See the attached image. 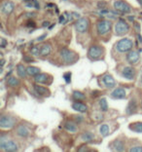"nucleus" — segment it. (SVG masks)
<instances>
[{"mask_svg": "<svg viewBox=\"0 0 142 152\" xmlns=\"http://www.w3.org/2000/svg\"><path fill=\"white\" fill-rule=\"evenodd\" d=\"M134 26H135V27H136L137 29H140V26L138 25V23H134Z\"/></svg>", "mask_w": 142, "mask_h": 152, "instance_id": "obj_42", "label": "nucleus"}, {"mask_svg": "<svg viewBox=\"0 0 142 152\" xmlns=\"http://www.w3.org/2000/svg\"><path fill=\"white\" fill-rule=\"evenodd\" d=\"M45 37H47V33H44L43 35H41V36L38 37L37 38V41H38V42H41V41H43L45 39Z\"/></svg>", "mask_w": 142, "mask_h": 152, "instance_id": "obj_35", "label": "nucleus"}, {"mask_svg": "<svg viewBox=\"0 0 142 152\" xmlns=\"http://www.w3.org/2000/svg\"><path fill=\"white\" fill-rule=\"evenodd\" d=\"M133 47V40L129 39V38H123V39L119 40L116 44L117 50L121 52V53H126V52H130Z\"/></svg>", "mask_w": 142, "mask_h": 152, "instance_id": "obj_1", "label": "nucleus"}, {"mask_svg": "<svg viewBox=\"0 0 142 152\" xmlns=\"http://www.w3.org/2000/svg\"><path fill=\"white\" fill-rule=\"evenodd\" d=\"M60 55L61 58L63 60L65 63H72L76 60V55L74 52H72L70 50L66 49V48H63L61 49L60 52Z\"/></svg>", "mask_w": 142, "mask_h": 152, "instance_id": "obj_8", "label": "nucleus"}, {"mask_svg": "<svg viewBox=\"0 0 142 152\" xmlns=\"http://www.w3.org/2000/svg\"><path fill=\"white\" fill-rule=\"evenodd\" d=\"M110 146H111V148L113 150H116V151H124L125 150L124 142L122 140H114L113 142L110 144Z\"/></svg>", "mask_w": 142, "mask_h": 152, "instance_id": "obj_16", "label": "nucleus"}, {"mask_svg": "<svg viewBox=\"0 0 142 152\" xmlns=\"http://www.w3.org/2000/svg\"><path fill=\"white\" fill-rule=\"evenodd\" d=\"M30 53H31V55H33V56H39V55H40V49H39V47H38V46L31 47Z\"/></svg>", "mask_w": 142, "mask_h": 152, "instance_id": "obj_31", "label": "nucleus"}, {"mask_svg": "<svg viewBox=\"0 0 142 152\" xmlns=\"http://www.w3.org/2000/svg\"><path fill=\"white\" fill-rule=\"evenodd\" d=\"M6 45H7V41H6V39L5 38H1V48H5L6 47Z\"/></svg>", "mask_w": 142, "mask_h": 152, "instance_id": "obj_36", "label": "nucleus"}, {"mask_svg": "<svg viewBox=\"0 0 142 152\" xmlns=\"http://www.w3.org/2000/svg\"><path fill=\"white\" fill-rule=\"evenodd\" d=\"M47 6L50 7V8H52V7H56V5H55V4H51V3H50V4H47Z\"/></svg>", "mask_w": 142, "mask_h": 152, "instance_id": "obj_43", "label": "nucleus"}, {"mask_svg": "<svg viewBox=\"0 0 142 152\" xmlns=\"http://www.w3.org/2000/svg\"><path fill=\"white\" fill-rule=\"evenodd\" d=\"M141 83H142V79H141Z\"/></svg>", "mask_w": 142, "mask_h": 152, "instance_id": "obj_48", "label": "nucleus"}, {"mask_svg": "<svg viewBox=\"0 0 142 152\" xmlns=\"http://www.w3.org/2000/svg\"><path fill=\"white\" fill-rule=\"evenodd\" d=\"M15 9V4L11 1H6L1 6V12L5 15H10Z\"/></svg>", "mask_w": 142, "mask_h": 152, "instance_id": "obj_11", "label": "nucleus"}, {"mask_svg": "<svg viewBox=\"0 0 142 152\" xmlns=\"http://www.w3.org/2000/svg\"><path fill=\"white\" fill-rule=\"evenodd\" d=\"M48 78H49V75L46 73H38L37 75L34 76V81L36 83H39V84H42V83H47Z\"/></svg>", "mask_w": 142, "mask_h": 152, "instance_id": "obj_18", "label": "nucleus"}, {"mask_svg": "<svg viewBox=\"0 0 142 152\" xmlns=\"http://www.w3.org/2000/svg\"><path fill=\"white\" fill-rule=\"evenodd\" d=\"M34 90L35 92L37 93L39 96H50V90L43 87V86H40V85H34Z\"/></svg>", "mask_w": 142, "mask_h": 152, "instance_id": "obj_15", "label": "nucleus"}, {"mask_svg": "<svg viewBox=\"0 0 142 152\" xmlns=\"http://www.w3.org/2000/svg\"><path fill=\"white\" fill-rule=\"evenodd\" d=\"M81 137L86 142H91V141H92L93 139H95V134H92L91 132H85L84 134H82Z\"/></svg>", "mask_w": 142, "mask_h": 152, "instance_id": "obj_22", "label": "nucleus"}, {"mask_svg": "<svg viewBox=\"0 0 142 152\" xmlns=\"http://www.w3.org/2000/svg\"><path fill=\"white\" fill-rule=\"evenodd\" d=\"M51 46L49 44H44L42 45V47L40 48V56L42 57H46L48 55H50L51 53Z\"/></svg>", "mask_w": 142, "mask_h": 152, "instance_id": "obj_21", "label": "nucleus"}, {"mask_svg": "<svg viewBox=\"0 0 142 152\" xmlns=\"http://www.w3.org/2000/svg\"><path fill=\"white\" fill-rule=\"evenodd\" d=\"M111 26L112 23L109 20H99L96 25V29H98L99 35H105L111 30Z\"/></svg>", "mask_w": 142, "mask_h": 152, "instance_id": "obj_3", "label": "nucleus"}, {"mask_svg": "<svg viewBox=\"0 0 142 152\" xmlns=\"http://www.w3.org/2000/svg\"><path fill=\"white\" fill-rule=\"evenodd\" d=\"M25 1H28V0H25Z\"/></svg>", "mask_w": 142, "mask_h": 152, "instance_id": "obj_47", "label": "nucleus"}, {"mask_svg": "<svg viewBox=\"0 0 142 152\" xmlns=\"http://www.w3.org/2000/svg\"><path fill=\"white\" fill-rule=\"evenodd\" d=\"M103 55V48L98 45H92L88 51V57L91 60H98Z\"/></svg>", "mask_w": 142, "mask_h": 152, "instance_id": "obj_4", "label": "nucleus"}, {"mask_svg": "<svg viewBox=\"0 0 142 152\" xmlns=\"http://www.w3.org/2000/svg\"><path fill=\"white\" fill-rule=\"evenodd\" d=\"M136 108H137V104H136L135 99H131V101L130 102V103H129V105H127V114L135 113Z\"/></svg>", "mask_w": 142, "mask_h": 152, "instance_id": "obj_20", "label": "nucleus"}, {"mask_svg": "<svg viewBox=\"0 0 142 152\" xmlns=\"http://www.w3.org/2000/svg\"><path fill=\"white\" fill-rule=\"evenodd\" d=\"M130 31V26L129 23H126L123 20H120L119 22H117L115 25V33L118 36H122L127 34Z\"/></svg>", "mask_w": 142, "mask_h": 152, "instance_id": "obj_2", "label": "nucleus"}, {"mask_svg": "<svg viewBox=\"0 0 142 152\" xmlns=\"http://www.w3.org/2000/svg\"><path fill=\"white\" fill-rule=\"evenodd\" d=\"M49 25H50V23H49V22H44V23H43V26H44V27L49 26Z\"/></svg>", "mask_w": 142, "mask_h": 152, "instance_id": "obj_41", "label": "nucleus"}, {"mask_svg": "<svg viewBox=\"0 0 142 152\" xmlns=\"http://www.w3.org/2000/svg\"><path fill=\"white\" fill-rule=\"evenodd\" d=\"M123 76L127 80H133L136 75V71L133 66H126L122 71Z\"/></svg>", "mask_w": 142, "mask_h": 152, "instance_id": "obj_10", "label": "nucleus"}, {"mask_svg": "<svg viewBox=\"0 0 142 152\" xmlns=\"http://www.w3.org/2000/svg\"><path fill=\"white\" fill-rule=\"evenodd\" d=\"M99 104H100V108H101L102 111H107V110H108V104H107V101L104 98L100 99Z\"/></svg>", "mask_w": 142, "mask_h": 152, "instance_id": "obj_30", "label": "nucleus"}, {"mask_svg": "<svg viewBox=\"0 0 142 152\" xmlns=\"http://www.w3.org/2000/svg\"><path fill=\"white\" fill-rule=\"evenodd\" d=\"M3 64H4V60H2V61H1V66H2Z\"/></svg>", "mask_w": 142, "mask_h": 152, "instance_id": "obj_45", "label": "nucleus"}, {"mask_svg": "<svg viewBox=\"0 0 142 152\" xmlns=\"http://www.w3.org/2000/svg\"><path fill=\"white\" fill-rule=\"evenodd\" d=\"M102 81H103V83H104L105 87H106V88H109V89L114 88V87H115V85H116L115 80H114V78H113L110 74H105V75H103Z\"/></svg>", "mask_w": 142, "mask_h": 152, "instance_id": "obj_13", "label": "nucleus"}, {"mask_svg": "<svg viewBox=\"0 0 142 152\" xmlns=\"http://www.w3.org/2000/svg\"><path fill=\"white\" fill-rule=\"evenodd\" d=\"M130 152H142V146H134L130 149Z\"/></svg>", "mask_w": 142, "mask_h": 152, "instance_id": "obj_33", "label": "nucleus"}, {"mask_svg": "<svg viewBox=\"0 0 142 152\" xmlns=\"http://www.w3.org/2000/svg\"><path fill=\"white\" fill-rule=\"evenodd\" d=\"M126 96V90L124 88H117L111 93V96L114 99H125Z\"/></svg>", "mask_w": 142, "mask_h": 152, "instance_id": "obj_14", "label": "nucleus"}, {"mask_svg": "<svg viewBox=\"0 0 142 152\" xmlns=\"http://www.w3.org/2000/svg\"><path fill=\"white\" fill-rule=\"evenodd\" d=\"M17 134L22 137H26L29 134V131L27 130V128L25 126L20 125L18 127V129H17Z\"/></svg>", "mask_w": 142, "mask_h": 152, "instance_id": "obj_19", "label": "nucleus"}, {"mask_svg": "<svg viewBox=\"0 0 142 152\" xmlns=\"http://www.w3.org/2000/svg\"><path fill=\"white\" fill-rule=\"evenodd\" d=\"M26 72H27V74H28V75L35 76L38 73H40V69L38 67H35V66H28L26 68Z\"/></svg>", "mask_w": 142, "mask_h": 152, "instance_id": "obj_27", "label": "nucleus"}, {"mask_svg": "<svg viewBox=\"0 0 142 152\" xmlns=\"http://www.w3.org/2000/svg\"><path fill=\"white\" fill-rule=\"evenodd\" d=\"M0 147H1L2 150L9 152L18 150V146H17V144L13 140H6L3 137H1V140H0Z\"/></svg>", "mask_w": 142, "mask_h": 152, "instance_id": "obj_6", "label": "nucleus"}, {"mask_svg": "<svg viewBox=\"0 0 142 152\" xmlns=\"http://www.w3.org/2000/svg\"><path fill=\"white\" fill-rule=\"evenodd\" d=\"M26 26H28V27H35V23L34 22H32V20H28V22H27V23H26Z\"/></svg>", "mask_w": 142, "mask_h": 152, "instance_id": "obj_38", "label": "nucleus"}, {"mask_svg": "<svg viewBox=\"0 0 142 152\" xmlns=\"http://www.w3.org/2000/svg\"><path fill=\"white\" fill-rule=\"evenodd\" d=\"M17 73H18V75L20 76V77L25 78L27 74V72H26V69L23 64H18L17 65Z\"/></svg>", "mask_w": 142, "mask_h": 152, "instance_id": "obj_23", "label": "nucleus"}, {"mask_svg": "<svg viewBox=\"0 0 142 152\" xmlns=\"http://www.w3.org/2000/svg\"><path fill=\"white\" fill-rule=\"evenodd\" d=\"M72 108H73L74 110H76V111L78 112H87L88 111V106H87L86 104H84V103L82 102H74L73 104H72Z\"/></svg>", "mask_w": 142, "mask_h": 152, "instance_id": "obj_17", "label": "nucleus"}, {"mask_svg": "<svg viewBox=\"0 0 142 152\" xmlns=\"http://www.w3.org/2000/svg\"><path fill=\"white\" fill-rule=\"evenodd\" d=\"M138 2H139V4L142 6V0H138Z\"/></svg>", "mask_w": 142, "mask_h": 152, "instance_id": "obj_46", "label": "nucleus"}, {"mask_svg": "<svg viewBox=\"0 0 142 152\" xmlns=\"http://www.w3.org/2000/svg\"><path fill=\"white\" fill-rule=\"evenodd\" d=\"M7 83H8V85L10 87H17V86L20 85V81L18 78L14 77V76H11V77L8 78V80H7Z\"/></svg>", "mask_w": 142, "mask_h": 152, "instance_id": "obj_26", "label": "nucleus"}, {"mask_svg": "<svg viewBox=\"0 0 142 152\" xmlns=\"http://www.w3.org/2000/svg\"><path fill=\"white\" fill-rule=\"evenodd\" d=\"M15 124H16V119L11 116L2 115L1 118H0V127L3 128V129L12 128Z\"/></svg>", "mask_w": 142, "mask_h": 152, "instance_id": "obj_9", "label": "nucleus"}, {"mask_svg": "<svg viewBox=\"0 0 142 152\" xmlns=\"http://www.w3.org/2000/svg\"><path fill=\"white\" fill-rule=\"evenodd\" d=\"M65 129H66L67 131H69V132H71V133H76L77 132V126H76V124L73 123V122H66L65 123Z\"/></svg>", "mask_w": 142, "mask_h": 152, "instance_id": "obj_25", "label": "nucleus"}, {"mask_svg": "<svg viewBox=\"0 0 142 152\" xmlns=\"http://www.w3.org/2000/svg\"><path fill=\"white\" fill-rule=\"evenodd\" d=\"M23 61H25L26 63H32L33 58L31 57H23Z\"/></svg>", "mask_w": 142, "mask_h": 152, "instance_id": "obj_37", "label": "nucleus"}, {"mask_svg": "<svg viewBox=\"0 0 142 152\" xmlns=\"http://www.w3.org/2000/svg\"><path fill=\"white\" fill-rule=\"evenodd\" d=\"M127 61H129L130 64H135L139 61V54L136 51H130L129 54L127 55Z\"/></svg>", "mask_w": 142, "mask_h": 152, "instance_id": "obj_12", "label": "nucleus"}, {"mask_svg": "<svg viewBox=\"0 0 142 152\" xmlns=\"http://www.w3.org/2000/svg\"><path fill=\"white\" fill-rule=\"evenodd\" d=\"M137 39L140 42V44H142V36L140 35V34H137Z\"/></svg>", "mask_w": 142, "mask_h": 152, "instance_id": "obj_40", "label": "nucleus"}, {"mask_svg": "<svg viewBox=\"0 0 142 152\" xmlns=\"http://www.w3.org/2000/svg\"><path fill=\"white\" fill-rule=\"evenodd\" d=\"M114 8L116 9V11L118 13L121 14H127L130 12V6L127 4V2L123 1V0H117L114 2Z\"/></svg>", "mask_w": 142, "mask_h": 152, "instance_id": "obj_7", "label": "nucleus"}, {"mask_svg": "<svg viewBox=\"0 0 142 152\" xmlns=\"http://www.w3.org/2000/svg\"><path fill=\"white\" fill-rule=\"evenodd\" d=\"M90 22L88 18H80L76 20L75 28L79 33H85L89 28Z\"/></svg>", "mask_w": 142, "mask_h": 152, "instance_id": "obj_5", "label": "nucleus"}, {"mask_svg": "<svg viewBox=\"0 0 142 152\" xmlns=\"http://www.w3.org/2000/svg\"><path fill=\"white\" fill-rule=\"evenodd\" d=\"M63 78L64 80L66 81V83H70L71 81V72H66V73L63 74Z\"/></svg>", "mask_w": 142, "mask_h": 152, "instance_id": "obj_32", "label": "nucleus"}, {"mask_svg": "<svg viewBox=\"0 0 142 152\" xmlns=\"http://www.w3.org/2000/svg\"><path fill=\"white\" fill-rule=\"evenodd\" d=\"M32 3H33V5H34V7H35L36 9L40 8V5H39V3L37 2V0H32Z\"/></svg>", "mask_w": 142, "mask_h": 152, "instance_id": "obj_39", "label": "nucleus"}, {"mask_svg": "<svg viewBox=\"0 0 142 152\" xmlns=\"http://www.w3.org/2000/svg\"><path fill=\"white\" fill-rule=\"evenodd\" d=\"M72 96H73V99H75V101H84V99H86V96L79 91H74Z\"/></svg>", "mask_w": 142, "mask_h": 152, "instance_id": "obj_28", "label": "nucleus"}, {"mask_svg": "<svg viewBox=\"0 0 142 152\" xmlns=\"http://www.w3.org/2000/svg\"><path fill=\"white\" fill-rule=\"evenodd\" d=\"M127 19H129L130 20H133H133H134L133 17H129V18H127Z\"/></svg>", "mask_w": 142, "mask_h": 152, "instance_id": "obj_44", "label": "nucleus"}, {"mask_svg": "<svg viewBox=\"0 0 142 152\" xmlns=\"http://www.w3.org/2000/svg\"><path fill=\"white\" fill-rule=\"evenodd\" d=\"M60 23H66V19H65V15H61L60 17Z\"/></svg>", "mask_w": 142, "mask_h": 152, "instance_id": "obj_34", "label": "nucleus"}, {"mask_svg": "<svg viewBox=\"0 0 142 152\" xmlns=\"http://www.w3.org/2000/svg\"><path fill=\"white\" fill-rule=\"evenodd\" d=\"M100 134H101V136L103 137H106V136H108V134H109V126L107 125V124H103V125H101V127H100Z\"/></svg>", "mask_w": 142, "mask_h": 152, "instance_id": "obj_29", "label": "nucleus"}, {"mask_svg": "<svg viewBox=\"0 0 142 152\" xmlns=\"http://www.w3.org/2000/svg\"><path fill=\"white\" fill-rule=\"evenodd\" d=\"M141 105H142V102H141Z\"/></svg>", "mask_w": 142, "mask_h": 152, "instance_id": "obj_49", "label": "nucleus"}, {"mask_svg": "<svg viewBox=\"0 0 142 152\" xmlns=\"http://www.w3.org/2000/svg\"><path fill=\"white\" fill-rule=\"evenodd\" d=\"M130 130L134 131L136 133H142V122H137V123H133L130 124L129 126Z\"/></svg>", "mask_w": 142, "mask_h": 152, "instance_id": "obj_24", "label": "nucleus"}]
</instances>
